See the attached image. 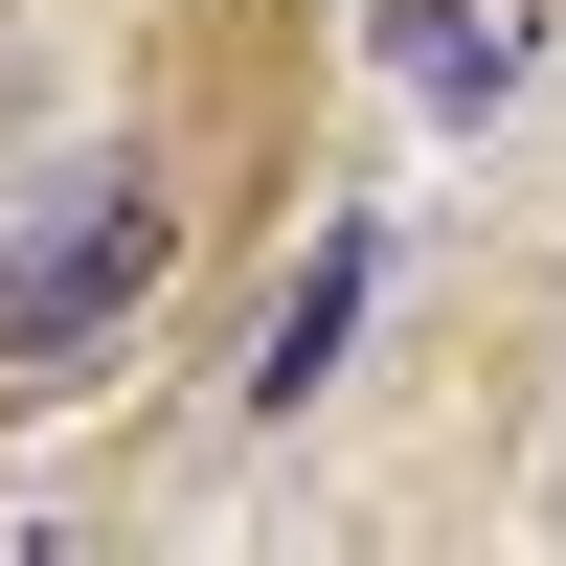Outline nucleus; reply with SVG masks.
I'll return each instance as SVG.
<instances>
[{
	"label": "nucleus",
	"mask_w": 566,
	"mask_h": 566,
	"mask_svg": "<svg viewBox=\"0 0 566 566\" xmlns=\"http://www.w3.org/2000/svg\"><path fill=\"white\" fill-rule=\"evenodd\" d=\"M136 295H159V181L136 159H69V181L0 205V386H23V363H91Z\"/></svg>",
	"instance_id": "nucleus-1"
},
{
	"label": "nucleus",
	"mask_w": 566,
	"mask_h": 566,
	"mask_svg": "<svg viewBox=\"0 0 566 566\" xmlns=\"http://www.w3.org/2000/svg\"><path fill=\"white\" fill-rule=\"evenodd\" d=\"M363 295H386V227H317V250H295V295H272V340L227 363V408H250V431H295V408H317V363L363 340Z\"/></svg>",
	"instance_id": "nucleus-2"
},
{
	"label": "nucleus",
	"mask_w": 566,
	"mask_h": 566,
	"mask_svg": "<svg viewBox=\"0 0 566 566\" xmlns=\"http://www.w3.org/2000/svg\"><path fill=\"white\" fill-rule=\"evenodd\" d=\"M363 45H386L408 114H499V69H522V23H499V0H363Z\"/></svg>",
	"instance_id": "nucleus-3"
}]
</instances>
